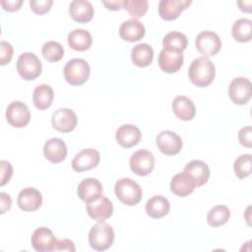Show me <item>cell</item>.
I'll return each mask as SVG.
<instances>
[{"instance_id": "1", "label": "cell", "mask_w": 252, "mask_h": 252, "mask_svg": "<svg viewBox=\"0 0 252 252\" xmlns=\"http://www.w3.org/2000/svg\"><path fill=\"white\" fill-rule=\"evenodd\" d=\"M216 68L213 62L205 56L195 58L189 68L188 77L193 85L199 88L209 86L215 79Z\"/></svg>"}, {"instance_id": "2", "label": "cell", "mask_w": 252, "mask_h": 252, "mask_svg": "<svg viewBox=\"0 0 252 252\" xmlns=\"http://www.w3.org/2000/svg\"><path fill=\"white\" fill-rule=\"evenodd\" d=\"M114 193L117 199L126 206H135L140 203L143 191L140 185L133 179L124 177L116 181Z\"/></svg>"}, {"instance_id": "3", "label": "cell", "mask_w": 252, "mask_h": 252, "mask_svg": "<svg viewBox=\"0 0 252 252\" xmlns=\"http://www.w3.org/2000/svg\"><path fill=\"white\" fill-rule=\"evenodd\" d=\"M114 241V231L110 224L98 221L89 232V243L95 251H105L109 249Z\"/></svg>"}, {"instance_id": "4", "label": "cell", "mask_w": 252, "mask_h": 252, "mask_svg": "<svg viewBox=\"0 0 252 252\" xmlns=\"http://www.w3.org/2000/svg\"><path fill=\"white\" fill-rule=\"evenodd\" d=\"M91 73L89 63L82 58L69 60L63 69L64 78L71 86H81L85 84Z\"/></svg>"}, {"instance_id": "5", "label": "cell", "mask_w": 252, "mask_h": 252, "mask_svg": "<svg viewBox=\"0 0 252 252\" xmlns=\"http://www.w3.org/2000/svg\"><path fill=\"white\" fill-rule=\"evenodd\" d=\"M41 70V62L34 53L24 52L19 56L17 60V71L24 80H35L40 76Z\"/></svg>"}, {"instance_id": "6", "label": "cell", "mask_w": 252, "mask_h": 252, "mask_svg": "<svg viewBox=\"0 0 252 252\" xmlns=\"http://www.w3.org/2000/svg\"><path fill=\"white\" fill-rule=\"evenodd\" d=\"M252 94V84L244 77L234 78L228 87V96L230 100L238 105L246 104Z\"/></svg>"}, {"instance_id": "7", "label": "cell", "mask_w": 252, "mask_h": 252, "mask_svg": "<svg viewBox=\"0 0 252 252\" xmlns=\"http://www.w3.org/2000/svg\"><path fill=\"white\" fill-rule=\"evenodd\" d=\"M129 165L136 175L146 176L150 174L155 167V158L148 150H138L131 155Z\"/></svg>"}, {"instance_id": "8", "label": "cell", "mask_w": 252, "mask_h": 252, "mask_svg": "<svg viewBox=\"0 0 252 252\" xmlns=\"http://www.w3.org/2000/svg\"><path fill=\"white\" fill-rule=\"evenodd\" d=\"M196 49L205 57L214 56L220 52L221 48V40L220 36L212 31L201 32L195 39Z\"/></svg>"}, {"instance_id": "9", "label": "cell", "mask_w": 252, "mask_h": 252, "mask_svg": "<svg viewBox=\"0 0 252 252\" xmlns=\"http://www.w3.org/2000/svg\"><path fill=\"white\" fill-rule=\"evenodd\" d=\"M6 119L11 126L15 128H23L29 124L31 113L24 102L16 100L7 106Z\"/></svg>"}, {"instance_id": "10", "label": "cell", "mask_w": 252, "mask_h": 252, "mask_svg": "<svg viewBox=\"0 0 252 252\" xmlns=\"http://www.w3.org/2000/svg\"><path fill=\"white\" fill-rule=\"evenodd\" d=\"M156 143L158 149L166 156H174L177 155L182 147V139L173 131L164 130L158 134Z\"/></svg>"}, {"instance_id": "11", "label": "cell", "mask_w": 252, "mask_h": 252, "mask_svg": "<svg viewBox=\"0 0 252 252\" xmlns=\"http://www.w3.org/2000/svg\"><path fill=\"white\" fill-rule=\"evenodd\" d=\"M51 123L56 131L61 133H69L76 128L78 118L72 109L59 108L53 112L51 116Z\"/></svg>"}, {"instance_id": "12", "label": "cell", "mask_w": 252, "mask_h": 252, "mask_svg": "<svg viewBox=\"0 0 252 252\" xmlns=\"http://www.w3.org/2000/svg\"><path fill=\"white\" fill-rule=\"evenodd\" d=\"M87 213L90 218L96 221H104L108 220L113 213V205L105 196H99L94 201L87 203Z\"/></svg>"}, {"instance_id": "13", "label": "cell", "mask_w": 252, "mask_h": 252, "mask_svg": "<svg viewBox=\"0 0 252 252\" xmlns=\"http://www.w3.org/2000/svg\"><path fill=\"white\" fill-rule=\"evenodd\" d=\"M99 160L100 156L95 149H84L74 157L72 168L77 172L88 171L96 167Z\"/></svg>"}, {"instance_id": "14", "label": "cell", "mask_w": 252, "mask_h": 252, "mask_svg": "<svg viewBox=\"0 0 252 252\" xmlns=\"http://www.w3.org/2000/svg\"><path fill=\"white\" fill-rule=\"evenodd\" d=\"M56 241L57 239L53 232L45 226L37 227L31 237L32 246L37 252L53 251Z\"/></svg>"}, {"instance_id": "15", "label": "cell", "mask_w": 252, "mask_h": 252, "mask_svg": "<svg viewBox=\"0 0 252 252\" xmlns=\"http://www.w3.org/2000/svg\"><path fill=\"white\" fill-rule=\"evenodd\" d=\"M17 203L19 208L24 212H33L40 208L42 204V196L37 189L27 187L20 191Z\"/></svg>"}, {"instance_id": "16", "label": "cell", "mask_w": 252, "mask_h": 252, "mask_svg": "<svg viewBox=\"0 0 252 252\" xmlns=\"http://www.w3.org/2000/svg\"><path fill=\"white\" fill-rule=\"evenodd\" d=\"M183 53L162 48L159 52L158 63L161 71L165 73H175L183 65Z\"/></svg>"}, {"instance_id": "17", "label": "cell", "mask_w": 252, "mask_h": 252, "mask_svg": "<svg viewBox=\"0 0 252 252\" xmlns=\"http://www.w3.org/2000/svg\"><path fill=\"white\" fill-rule=\"evenodd\" d=\"M190 4V0H160L158 3V15L165 21L176 20Z\"/></svg>"}, {"instance_id": "18", "label": "cell", "mask_w": 252, "mask_h": 252, "mask_svg": "<svg viewBox=\"0 0 252 252\" xmlns=\"http://www.w3.org/2000/svg\"><path fill=\"white\" fill-rule=\"evenodd\" d=\"M67 147L60 138H51L43 146L44 158L52 163L62 162L67 157Z\"/></svg>"}, {"instance_id": "19", "label": "cell", "mask_w": 252, "mask_h": 252, "mask_svg": "<svg viewBox=\"0 0 252 252\" xmlns=\"http://www.w3.org/2000/svg\"><path fill=\"white\" fill-rule=\"evenodd\" d=\"M102 190V185L98 179L89 177L79 183L77 193L79 198L87 204L101 196Z\"/></svg>"}, {"instance_id": "20", "label": "cell", "mask_w": 252, "mask_h": 252, "mask_svg": "<svg viewBox=\"0 0 252 252\" xmlns=\"http://www.w3.org/2000/svg\"><path fill=\"white\" fill-rule=\"evenodd\" d=\"M118 32L123 40L134 42L144 37L146 30L144 25L139 20L131 18L121 24Z\"/></svg>"}, {"instance_id": "21", "label": "cell", "mask_w": 252, "mask_h": 252, "mask_svg": "<svg viewBox=\"0 0 252 252\" xmlns=\"http://www.w3.org/2000/svg\"><path fill=\"white\" fill-rule=\"evenodd\" d=\"M115 139L121 147L129 149L140 142L141 131L133 124H123L116 130Z\"/></svg>"}, {"instance_id": "22", "label": "cell", "mask_w": 252, "mask_h": 252, "mask_svg": "<svg viewBox=\"0 0 252 252\" xmlns=\"http://www.w3.org/2000/svg\"><path fill=\"white\" fill-rule=\"evenodd\" d=\"M185 172L195 183L196 186H202L207 183L210 177V168L208 164L200 159H194L189 161L184 169Z\"/></svg>"}, {"instance_id": "23", "label": "cell", "mask_w": 252, "mask_h": 252, "mask_svg": "<svg viewBox=\"0 0 252 252\" xmlns=\"http://www.w3.org/2000/svg\"><path fill=\"white\" fill-rule=\"evenodd\" d=\"M171 107L175 116L183 121L192 120L196 114L194 102L185 95H177L173 99Z\"/></svg>"}, {"instance_id": "24", "label": "cell", "mask_w": 252, "mask_h": 252, "mask_svg": "<svg viewBox=\"0 0 252 252\" xmlns=\"http://www.w3.org/2000/svg\"><path fill=\"white\" fill-rule=\"evenodd\" d=\"M69 14L78 23H88L94 17V7L89 1L74 0L70 3Z\"/></svg>"}, {"instance_id": "25", "label": "cell", "mask_w": 252, "mask_h": 252, "mask_svg": "<svg viewBox=\"0 0 252 252\" xmlns=\"http://www.w3.org/2000/svg\"><path fill=\"white\" fill-rule=\"evenodd\" d=\"M195 187L196 185L193 180L183 171L175 174L170 180L171 192L179 197H186L190 195L194 191Z\"/></svg>"}, {"instance_id": "26", "label": "cell", "mask_w": 252, "mask_h": 252, "mask_svg": "<svg viewBox=\"0 0 252 252\" xmlns=\"http://www.w3.org/2000/svg\"><path fill=\"white\" fill-rule=\"evenodd\" d=\"M169 209L170 204L168 200L161 195L153 196L146 203V213L150 218L153 219H160L166 216Z\"/></svg>"}, {"instance_id": "27", "label": "cell", "mask_w": 252, "mask_h": 252, "mask_svg": "<svg viewBox=\"0 0 252 252\" xmlns=\"http://www.w3.org/2000/svg\"><path fill=\"white\" fill-rule=\"evenodd\" d=\"M67 40L69 46L76 51L88 50L93 43L92 34L83 29H76L70 32Z\"/></svg>"}, {"instance_id": "28", "label": "cell", "mask_w": 252, "mask_h": 252, "mask_svg": "<svg viewBox=\"0 0 252 252\" xmlns=\"http://www.w3.org/2000/svg\"><path fill=\"white\" fill-rule=\"evenodd\" d=\"M54 99L53 89L46 84L35 87L32 93V102L39 110H45L52 104Z\"/></svg>"}, {"instance_id": "29", "label": "cell", "mask_w": 252, "mask_h": 252, "mask_svg": "<svg viewBox=\"0 0 252 252\" xmlns=\"http://www.w3.org/2000/svg\"><path fill=\"white\" fill-rule=\"evenodd\" d=\"M154 50L148 43H139L131 51V60L138 67H147L153 62Z\"/></svg>"}, {"instance_id": "30", "label": "cell", "mask_w": 252, "mask_h": 252, "mask_svg": "<svg viewBox=\"0 0 252 252\" xmlns=\"http://www.w3.org/2000/svg\"><path fill=\"white\" fill-rule=\"evenodd\" d=\"M252 33V22L249 19L241 18L234 22L231 34L232 37L238 42H248L251 40Z\"/></svg>"}, {"instance_id": "31", "label": "cell", "mask_w": 252, "mask_h": 252, "mask_svg": "<svg viewBox=\"0 0 252 252\" xmlns=\"http://www.w3.org/2000/svg\"><path fill=\"white\" fill-rule=\"evenodd\" d=\"M187 44H188V40L186 35L176 31L166 33L162 39L163 48L173 50V51L183 52L186 49Z\"/></svg>"}, {"instance_id": "32", "label": "cell", "mask_w": 252, "mask_h": 252, "mask_svg": "<svg viewBox=\"0 0 252 252\" xmlns=\"http://www.w3.org/2000/svg\"><path fill=\"white\" fill-rule=\"evenodd\" d=\"M230 218V211L224 205H217L213 207L207 215V222L213 227L223 225Z\"/></svg>"}, {"instance_id": "33", "label": "cell", "mask_w": 252, "mask_h": 252, "mask_svg": "<svg viewBox=\"0 0 252 252\" xmlns=\"http://www.w3.org/2000/svg\"><path fill=\"white\" fill-rule=\"evenodd\" d=\"M41 53L45 60L49 62H58L64 55V48L59 42L50 40L42 45Z\"/></svg>"}, {"instance_id": "34", "label": "cell", "mask_w": 252, "mask_h": 252, "mask_svg": "<svg viewBox=\"0 0 252 252\" xmlns=\"http://www.w3.org/2000/svg\"><path fill=\"white\" fill-rule=\"evenodd\" d=\"M252 155L244 154L239 156L233 162V169L235 175L239 179H243L251 174Z\"/></svg>"}, {"instance_id": "35", "label": "cell", "mask_w": 252, "mask_h": 252, "mask_svg": "<svg viewBox=\"0 0 252 252\" xmlns=\"http://www.w3.org/2000/svg\"><path fill=\"white\" fill-rule=\"evenodd\" d=\"M149 7V2L147 0H124L123 8L132 16L134 19L143 17Z\"/></svg>"}, {"instance_id": "36", "label": "cell", "mask_w": 252, "mask_h": 252, "mask_svg": "<svg viewBox=\"0 0 252 252\" xmlns=\"http://www.w3.org/2000/svg\"><path fill=\"white\" fill-rule=\"evenodd\" d=\"M53 4L52 0H31L30 6L32 11L36 15H43L49 12Z\"/></svg>"}, {"instance_id": "37", "label": "cell", "mask_w": 252, "mask_h": 252, "mask_svg": "<svg viewBox=\"0 0 252 252\" xmlns=\"http://www.w3.org/2000/svg\"><path fill=\"white\" fill-rule=\"evenodd\" d=\"M13 56V46L11 43L2 40L0 42V65L4 66L8 64Z\"/></svg>"}, {"instance_id": "38", "label": "cell", "mask_w": 252, "mask_h": 252, "mask_svg": "<svg viewBox=\"0 0 252 252\" xmlns=\"http://www.w3.org/2000/svg\"><path fill=\"white\" fill-rule=\"evenodd\" d=\"M239 143L246 148H251L252 146V129L251 126L243 127L238 132Z\"/></svg>"}, {"instance_id": "39", "label": "cell", "mask_w": 252, "mask_h": 252, "mask_svg": "<svg viewBox=\"0 0 252 252\" xmlns=\"http://www.w3.org/2000/svg\"><path fill=\"white\" fill-rule=\"evenodd\" d=\"M0 166H1L0 186H4L7 182H9V180L13 175V166L9 161H6V160H1Z\"/></svg>"}, {"instance_id": "40", "label": "cell", "mask_w": 252, "mask_h": 252, "mask_svg": "<svg viewBox=\"0 0 252 252\" xmlns=\"http://www.w3.org/2000/svg\"><path fill=\"white\" fill-rule=\"evenodd\" d=\"M53 251L74 252V251H76V248H75V244L72 240H70V239H61V240L56 241V244L54 246Z\"/></svg>"}, {"instance_id": "41", "label": "cell", "mask_w": 252, "mask_h": 252, "mask_svg": "<svg viewBox=\"0 0 252 252\" xmlns=\"http://www.w3.org/2000/svg\"><path fill=\"white\" fill-rule=\"evenodd\" d=\"M23 4V0H8L2 1L1 6L7 12H16Z\"/></svg>"}, {"instance_id": "42", "label": "cell", "mask_w": 252, "mask_h": 252, "mask_svg": "<svg viewBox=\"0 0 252 252\" xmlns=\"http://www.w3.org/2000/svg\"><path fill=\"white\" fill-rule=\"evenodd\" d=\"M0 199H1V214H5L7 211L10 210L12 205V200L10 195H8L5 192L0 193Z\"/></svg>"}, {"instance_id": "43", "label": "cell", "mask_w": 252, "mask_h": 252, "mask_svg": "<svg viewBox=\"0 0 252 252\" xmlns=\"http://www.w3.org/2000/svg\"><path fill=\"white\" fill-rule=\"evenodd\" d=\"M102 4L106 7V9L110 11H119L123 7L122 0H115V1H101Z\"/></svg>"}]
</instances>
